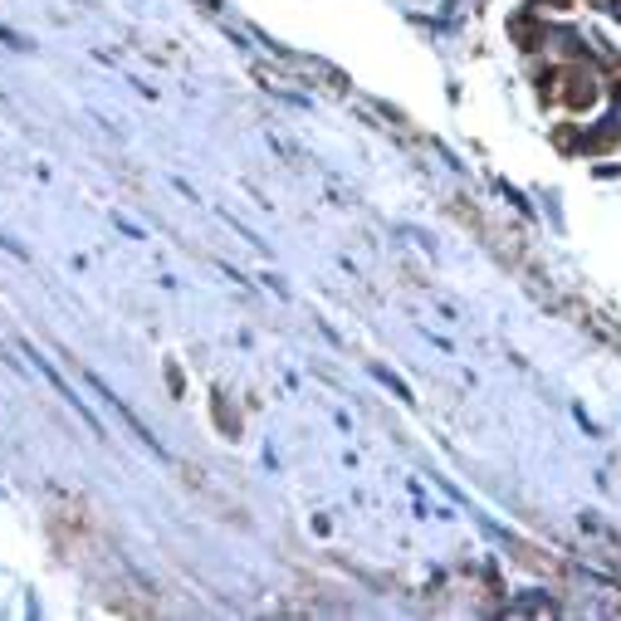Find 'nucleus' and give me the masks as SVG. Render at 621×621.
<instances>
[{"instance_id":"1","label":"nucleus","mask_w":621,"mask_h":621,"mask_svg":"<svg viewBox=\"0 0 621 621\" xmlns=\"http://www.w3.org/2000/svg\"><path fill=\"white\" fill-rule=\"evenodd\" d=\"M607 74L602 64L592 60H568V64H548L544 74H538V84H544V98L553 108H563L568 118H582V113L602 108L607 98Z\"/></svg>"},{"instance_id":"2","label":"nucleus","mask_w":621,"mask_h":621,"mask_svg":"<svg viewBox=\"0 0 621 621\" xmlns=\"http://www.w3.org/2000/svg\"><path fill=\"white\" fill-rule=\"evenodd\" d=\"M607 15H612V20H617V25H621V0H612V10H607Z\"/></svg>"}]
</instances>
